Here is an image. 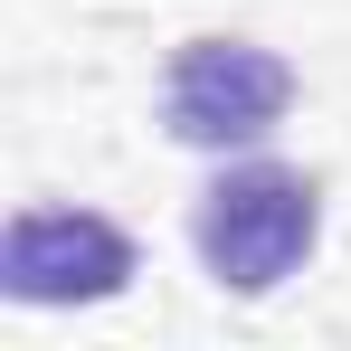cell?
Here are the masks:
<instances>
[{"mask_svg":"<svg viewBox=\"0 0 351 351\" xmlns=\"http://www.w3.org/2000/svg\"><path fill=\"white\" fill-rule=\"evenodd\" d=\"M313 237H323V190L285 162H237L190 209V247H199L209 285L228 294H276L313 256Z\"/></svg>","mask_w":351,"mask_h":351,"instance_id":"6da1fadb","label":"cell"},{"mask_svg":"<svg viewBox=\"0 0 351 351\" xmlns=\"http://www.w3.org/2000/svg\"><path fill=\"white\" fill-rule=\"evenodd\" d=\"M294 105V66L256 38H190L162 66V123L190 152H256Z\"/></svg>","mask_w":351,"mask_h":351,"instance_id":"7a4b0ae2","label":"cell"},{"mask_svg":"<svg viewBox=\"0 0 351 351\" xmlns=\"http://www.w3.org/2000/svg\"><path fill=\"white\" fill-rule=\"evenodd\" d=\"M0 285L19 304H114L133 285V237L105 209H19L0 237Z\"/></svg>","mask_w":351,"mask_h":351,"instance_id":"3957f363","label":"cell"}]
</instances>
